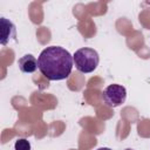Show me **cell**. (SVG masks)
I'll list each match as a JSON object with an SVG mask.
<instances>
[{"label":"cell","instance_id":"2","mask_svg":"<svg viewBox=\"0 0 150 150\" xmlns=\"http://www.w3.org/2000/svg\"><path fill=\"white\" fill-rule=\"evenodd\" d=\"M73 60L75 68L83 74H88L97 68L100 62V56L94 48L83 47L75 52V54L73 55Z\"/></svg>","mask_w":150,"mask_h":150},{"label":"cell","instance_id":"5","mask_svg":"<svg viewBox=\"0 0 150 150\" xmlns=\"http://www.w3.org/2000/svg\"><path fill=\"white\" fill-rule=\"evenodd\" d=\"M18 66L22 73H34L39 68V62L32 54H26L18 60Z\"/></svg>","mask_w":150,"mask_h":150},{"label":"cell","instance_id":"6","mask_svg":"<svg viewBox=\"0 0 150 150\" xmlns=\"http://www.w3.org/2000/svg\"><path fill=\"white\" fill-rule=\"evenodd\" d=\"M15 150H30V143L26 138H19L14 144Z\"/></svg>","mask_w":150,"mask_h":150},{"label":"cell","instance_id":"7","mask_svg":"<svg viewBox=\"0 0 150 150\" xmlns=\"http://www.w3.org/2000/svg\"><path fill=\"white\" fill-rule=\"evenodd\" d=\"M97 150H111L110 148H98Z\"/></svg>","mask_w":150,"mask_h":150},{"label":"cell","instance_id":"1","mask_svg":"<svg viewBox=\"0 0 150 150\" xmlns=\"http://www.w3.org/2000/svg\"><path fill=\"white\" fill-rule=\"evenodd\" d=\"M41 74L50 81H61L67 79L73 69V55L60 46L45 48L38 59Z\"/></svg>","mask_w":150,"mask_h":150},{"label":"cell","instance_id":"3","mask_svg":"<svg viewBox=\"0 0 150 150\" xmlns=\"http://www.w3.org/2000/svg\"><path fill=\"white\" fill-rule=\"evenodd\" d=\"M103 101L110 108H116L125 102L127 98V90L121 84H109L103 90Z\"/></svg>","mask_w":150,"mask_h":150},{"label":"cell","instance_id":"4","mask_svg":"<svg viewBox=\"0 0 150 150\" xmlns=\"http://www.w3.org/2000/svg\"><path fill=\"white\" fill-rule=\"evenodd\" d=\"M1 25V45L6 46L11 40H16V28L12 21L6 18H0Z\"/></svg>","mask_w":150,"mask_h":150}]
</instances>
